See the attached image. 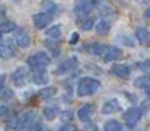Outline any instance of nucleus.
Wrapping results in <instances>:
<instances>
[{
	"mask_svg": "<svg viewBox=\"0 0 150 131\" xmlns=\"http://www.w3.org/2000/svg\"><path fill=\"white\" fill-rule=\"evenodd\" d=\"M145 17L146 18H150V8H148V9L145 11Z\"/></svg>",
	"mask_w": 150,
	"mask_h": 131,
	"instance_id": "c9c22d12",
	"label": "nucleus"
},
{
	"mask_svg": "<svg viewBox=\"0 0 150 131\" xmlns=\"http://www.w3.org/2000/svg\"><path fill=\"white\" fill-rule=\"evenodd\" d=\"M1 36H3V33H1V32H0V39H1Z\"/></svg>",
	"mask_w": 150,
	"mask_h": 131,
	"instance_id": "e433bc0d",
	"label": "nucleus"
},
{
	"mask_svg": "<svg viewBox=\"0 0 150 131\" xmlns=\"http://www.w3.org/2000/svg\"><path fill=\"white\" fill-rule=\"evenodd\" d=\"M16 29H17V26L12 21H5V22H3L0 25V32L1 33H11V32H15Z\"/></svg>",
	"mask_w": 150,
	"mask_h": 131,
	"instance_id": "4be33fe9",
	"label": "nucleus"
},
{
	"mask_svg": "<svg viewBox=\"0 0 150 131\" xmlns=\"http://www.w3.org/2000/svg\"><path fill=\"white\" fill-rule=\"evenodd\" d=\"M12 96H13V92L9 88H3V89L0 90V98H1V100H9Z\"/></svg>",
	"mask_w": 150,
	"mask_h": 131,
	"instance_id": "cd10ccee",
	"label": "nucleus"
},
{
	"mask_svg": "<svg viewBox=\"0 0 150 131\" xmlns=\"http://www.w3.org/2000/svg\"><path fill=\"white\" fill-rule=\"evenodd\" d=\"M92 111H93V108L92 105H84L78 110V117H79L80 121H88L90 117L92 116Z\"/></svg>",
	"mask_w": 150,
	"mask_h": 131,
	"instance_id": "f3484780",
	"label": "nucleus"
},
{
	"mask_svg": "<svg viewBox=\"0 0 150 131\" xmlns=\"http://www.w3.org/2000/svg\"><path fill=\"white\" fill-rule=\"evenodd\" d=\"M46 36L50 37V38H59L61 37V26L59 25H55V26H52L50 29H47L46 30Z\"/></svg>",
	"mask_w": 150,
	"mask_h": 131,
	"instance_id": "b1692460",
	"label": "nucleus"
},
{
	"mask_svg": "<svg viewBox=\"0 0 150 131\" xmlns=\"http://www.w3.org/2000/svg\"><path fill=\"white\" fill-rule=\"evenodd\" d=\"M58 114V108L55 106H47L44 109V116L46 119H53Z\"/></svg>",
	"mask_w": 150,
	"mask_h": 131,
	"instance_id": "a878e982",
	"label": "nucleus"
},
{
	"mask_svg": "<svg viewBox=\"0 0 150 131\" xmlns=\"http://www.w3.org/2000/svg\"><path fill=\"white\" fill-rule=\"evenodd\" d=\"M92 7H93V4L91 0H80V1L75 5L74 12L78 17H86V16H88V13L91 12Z\"/></svg>",
	"mask_w": 150,
	"mask_h": 131,
	"instance_id": "423d86ee",
	"label": "nucleus"
},
{
	"mask_svg": "<svg viewBox=\"0 0 150 131\" xmlns=\"http://www.w3.org/2000/svg\"><path fill=\"white\" fill-rule=\"evenodd\" d=\"M41 131H45V130H44V129H42V130H41Z\"/></svg>",
	"mask_w": 150,
	"mask_h": 131,
	"instance_id": "58836bf2",
	"label": "nucleus"
},
{
	"mask_svg": "<svg viewBox=\"0 0 150 131\" xmlns=\"http://www.w3.org/2000/svg\"><path fill=\"white\" fill-rule=\"evenodd\" d=\"M99 87H100L99 80L92 79V77H83V79H80L78 81V88H76L78 96H80V97L90 96L92 93H95L99 89Z\"/></svg>",
	"mask_w": 150,
	"mask_h": 131,
	"instance_id": "f257e3e1",
	"label": "nucleus"
},
{
	"mask_svg": "<svg viewBox=\"0 0 150 131\" xmlns=\"http://www.w3.org/2000/svg\"><path fill=\"white\" fill-rule=\"evenodd\" d=\"M78 39H79V34L78 33H73V36H71V38H70V43H76L78 42Z\"/></svg>",
	"mask_w": 150,
	"mask_h": 131,
	"instance_id": "72a5a7b5",
	"label": "nucleus"
},
{
	"mask_svg": "<svg viewBox=\"0 0 150 131\" xmlns=\"http://www.w3.org/2000/svg\"><path fill=\"white\" fill-rule=\"evenodd\" d=\"M148 96H150V89L148 90Z\"/></svg>",
	"mask_w": 150,
	"mask_h": 131,
	"instance_id": "4c0bfd02",
	"label": "nucleus"
},
{
	"mask_svg": "<svg viewBox=\"0 0 150 131\" xmlns=\"http://www.w3.org/2000/svg\"><path fill=\"white\" fill-rule=\"evenodd\" d=\"M15 42L17 43V46L20 47H28L30 43V37L23 29H16L15 30Z\"/></svg>",
	"mask_w": 150,
	"mask_h": 131,
	"instance_id": "0eeeda50",
	"label": "nucleus"
},
{
	"mask_svg": "<svg viewBox=\"0 0 150 131\" xmlns=\"http://www.w3.org/2000/svg\"><path fill=\"white\" fill-rule=\"evenodd\" d=\"M4 80H5L4 75H0V90L4 88Z\"/></svg>",
	"mask_w": 150,
	"mask_h": 131,
	"instance_id": "f704fd0d",
	"label": "nucleus"
},
{
	"mask_svg": "<svg viewBox=\"0 0 150 131\" xmlns=\"http://www.w3.org/2000/svg\"><path fill=\"white\" fill-rule=\"evenodd\" d=\"M133 84H134V87L141 88V89H149L150 88V74H146V75H142V76L137 77Z\"/></svg>",
	"mask_w": 150,
	"mask_h": 131,
	"instance_id": "dca6fc26",
	"label": "nucleus"
},
{
	"mask_svg": "<svg viewBox=\"0 0 150 131\" xmlns=\"http://www.w3.org/2000/svg\"><path fill=\"white\" fill-rule=\"evenodd\" d=\"M104 131H122V126L117 121H109L104 126Z\"/></svg>",
	"mask_w": 150,
	"mask_h": 131,
	"instance_id": "5701e85b",
	"label": "nucleus"
},
{
	"mask_svg": "<svg viewBox=\"0 0 150 131\" xmlns=\"http://www.w3.org/2000/svg\"><path fill=\"white\" fill-rule=\"evenodd\" d=\"M0 116L4 117V118H9L11 117V110L8 106H4V105H0Z\"/></svg>",
	"mask_w": 150,
	"mask_h": 131,
	"instance_id": "c756f323",
	"label": "nucleus"
},
{
	"mask_svg": "<svg viewBox=\"0 0 150 131\" xmlns=\"http://www.w3.org/2000/svg\"><path fill=\"white\" fill-rule=\"evenodd\" d=\"M28 76H29V74L25 68H18L17 71H15V74L12 75L13 84H15L16 87H23V85H25L26 80H28Z\"/></svg>",
	"mask_w": 150,
	"mask_h": 131,
	"instance_id": "9d476101",
	"label": "nucleus"
},
{
	"mask_svg": "<svg viewBox=\"0 0 150 131\" xmlns=\"http://www.w3.org/2000/svg\"><path fill=\"white\" fill-rule=\"evenodd\" d=\"M87 50H88V53H91V54L100 55V57H101L103 50H104V46H103V45H100V43H90L87 46Z\"/></svg>",
	"mask_w": 150,
	"mask_h": 131,
	"instance_id": "412c9836",
	"label": "nucleus"
},
{
	"mask_svg": "<svg viewBox=\"0 0 150 131\" xmlns=\"http://www.w3.org/2000/svg\"><path fill=\"white\" fill-rule=\"evenodd\" d=\"M41 5H42V8H44L45 11H46V13H49L50 16L58 12V7H57V4H55L54 1H52V0H42Z\"/></svg>",
	"mask_w": 150,
	"mask_h": 131,
	"instance_id": "a211bd4d",
	"label": "nucleus"
},
{
	"mask_svg": "<svg viewBox=\"0 0 150 131\" xmlns=\"http://www.w3.org/2000/svg\"><path fill=\"white\" fill-rule=\"evenodd\" d=\"M32 81L34 84H45L47 81V75L45 69H36L32 75Z\"/></svg>",
	"mask_w": 150,
	"mask_h": 131,
	"instance_id": "2eb2a0df",
	"label": "nucleus"
},
{
	"mask_svg": "<svg viewBox=\"0 0 150 131\" xmlns=\"http://www.w3.org/2000/svg\"><path fill=\"white\" fill-rule=\"evenodd\" d=\"M120 104L117 100H109L107 101L105 104L103 105V109H101V111H103L104 114H112V113H116V111L120 110Z\"/></svg>",
	"mask_w": 150,
	"mask_h": 131,
	"instance_id": "ddd939ff",
	"label": "nucleus"
},
{
	"mask_svg": "<svg viewBox=\"0 0 150 131\" xmlns=\"http://www.w3.org/2000/svg\"><path fill=\"white\" fill-rule=\"evenodd\" d=\"M111 72L120 79H128L130 76V67L127 64H113L111 67Z\"/></svg>",
	"mask_w": 150,
	"mask_h": 131,
	"instance_id": "1a4fd4ad",
	"label": "nucleus"
},
{
	"mask_svg": "<svg viewBox=\"0 0 150 131\" xmlns=\"http://www.w3.org/2000/svg\"><path fill=\"white\" fill-rule=\"evenodd\" d=\"M137 67L142 71H150V59L149 60H145V62H141V63H137Z\"/></svg>",
	"mask_w": 150,
	"mask_h": 131,
	"instance_id": "7c9ffc66",
	"label": "nucleus"
},
{
	"mask_svg": "<svg viewBox=\"0 0 150 131\" xmlns=\"http://www.w3.org/2000/svg\"><path fill=\"white\" fill-rule=\"evenodd\" d=\"M28 64L33 71H36V69H44L46 66L50 64V58L46 53L38 51L28 58Z\"/></svg>",
	"mask_w": 150,
	"mask_h": 131,
	"instance_id": "f03ea898",
	"label": "nucleus"
},
{
	"mask_svg": "<svg viewBox=\"0 0 150 131\" xmlns=\"http://www.w3.org/2000/svg\"><path fill=\"white\" fill-rule=\"evenodd\" d=\"M141 116H142V111H141L140 108L137 106H133V108L128 109L124 114V121H125V125L130 129L136 126L138 123V121L141 119Z\"/></svg>",
	"mask_w": 150,
	"mask_h": 131,
	"instance_id": "7ed1b4c3",
	"label": "nucleus"
},
{
	"mask_svg": "<svg viewBox=\"0 0 150 131\" xmlns=\"http://www.w3.org/2000/svg\"><path fill=\"white\" fill-rule=\"evenodd\" d=\"M50 21H52V16L49 13H37V15L33 16V22L37 29L46 28L50 24Z\"/></svg>",
	"mask_w": 150,
	"mask_h": 131,
	"instance_id": "6e6552de",
	"label": "nucleus"
},
{
	"mask_svg": "<svg viewBox=\"0 0 150 131\" xmlns=\"http://www.w3.org/2000/svg\"><path fill=\"white\" fill-rule=\"evenodd\" d=\"M42 129H44V127H42V125L38 121H36V122H33V123H32L25 131H41Z\"/></svg>",
	"mask_w": 150,
	"mask_h": 131,
	"instance_id": "c85d7f7f",
	"label": "nucleus"
},
{
	"mask_svg": "<svg viewBox=\"0 0 150 131\" xmlns=\"http://www.w3.org/2000/svg\"><path fill=\"white\" fill-rule=\"evenodd\" d=\"M15 53V43H13L12 39H5V41L0 42V58L8 59V58L13 57Z\"/></svg>",
	"mask_w": 150,
	"mask_h": 131,
	"instance_id": "20e7f679",
	"label": "nucleus"
},
{
	"mask_svg": "<svg viewBox=\"0 0 150 131\" xmlns=\"http://www.w3.org/2000/svg\"><path fill=\"white\" fill-rule=\"evenodd\" d=\"M59 131H76V129H75L74 125H71V123H66V125H63V126L61 127Z\"/></svg>",
	"mask_w": 150,
	"mask_h": 131,
	"instance_id": "2f4dec72",
	"label": "nucleus"
},
{
	"mask_svg": "<svg viewBox=\"0 0 150 131\" xmlns=\"http://www.w3.org/2000/svg\"><path fill=\"white\" fill-rule=\"evenodd\" d=\"M45 45L47 46V49L50 50V51H53V54L54 55H58L59 54V42H57V39H47L46 42H45Z\"/></svg>",
	"mask_w": 150,
	"mask_h": 131,
	"instance_id": "aec40b11",
	"label": "nucleus"
},
{
	"mask_svg": "<svg viewBox=\"0 0 150 131\" xmlns=\"http://www.w3.org/2000/svg\"><path fill=\"white\" fill-rule=\"evenodd\" d=\"M122 53L120 49L113 46H104L103 54H101V58H103L104 62H112V60H117L119 58H121Z\"/></svg>",
	"mask_w": 150,
	"mask_h": 131,
	"instance_id": "39448f33",
	"label": "nucleus"
},
{
	"mask_svg": "<svg viewBox=\"0 0 150 131\" xmlns=\"http://www.w3.org/2000/svg\"><path fill=\"white\" fill-rule=\"evenodd\" d=\"M33 122H36V114H34L33 111H28V113H25L23 117H21V119L18 121L17 127L20 130L25 131L32 123H33Z\"/></svg>",
	"mask_w": 150,
	"mask_h": 131,
	"instance_id": "9b49d317",
	"label": "nucleus"
},
{
	"mask_svg": "<svg viewBox=\"0 0 150 131\" xmlns=\"http://www.w3.org/2000/svg\"><path fill=\"white\" fill-rule=\"evenodd\" d=\"M95 21H96V17H93V16L87 17L84 21H83V24H82L83 30H91V29H92V26H93V24H95Z\"/></svg>",
	"mask_w": 150,
	"mask_h": 131,
	"instance_id": "bb28decb",
	"label": "nucleus"
},
{
	"mask_svg": "<svg viewBox=\"0 0 150 131\" xmlns=\"http://www.w3.org/2000/svg\"><path fill=\"white\" fill-rule=\"evenodd\" d=\"M109 29H111V24L105 20H101L100 22H98V25H96V32H98V34H100V36H105L109 32Z\"/></svg>",
	"mask_w": 150,
	"mask_h": 131,
	"instance_id": "6ab92c4d",
	"label": "nucleus"
},
{
	"mask_svg": "<svg viewBox=\"0 0 150 131\" xmlns=\"http://www.w3.org/2000/svg\"><path fill=\"white\" fill-rule=\"evenodd\" d=\"M76 64H78L76 58H75V57L70 58V59L65 60V62H62L59 66H58V68H57V74H65V72L71 71V69H74L75 67H76Z\"/></svg>",
	"mask_w": 150,
	"mask_h": 131,
	"instance_id": "f8f14e48",
	"label": "nucleus"
},
{
	"mask_svg": "<svg viewBox=\"0 0 150 131\" xmlns=\"http://www.w3.org/2000/svg\"><path fill=\"white\" fill-rule=\"evenodd\" d=\"M62 119L63 121H71V119H73V113H71V111H63Z\"/></svg>",
	"mask_w": 150,
	"mask_h": 131,
	"instance_id": "473e14b6",
	"label": "nucleus"
},
{
	"mask_svg": "<svg viewBox=\"0 0 150 131\" xmlns=\"http://www.w3.org/2000/svg\"><path fill=\"white\" fill-rule=\"evenodd\" d=\"M136 38L138 39L141 45H149L150 43V32L146 28H138L136 30Z\"/></svg>",
	"mask_w": 150,
	"mask_h": 131,
	"instance_id": "4468645a",
	"label": "nucleus"
},
{
	"mask_svg": "<svg viewBox=\"0 0 150 131\" xmlns=\"http://www.w3.org/2000/svg\"><path fill=\"white\" fill-rule=\"evenodd\" d=\"M55 92H57V89L54 87H49V88H45V89L40 90V96L42 98H45V100H49V98H52L55 95Z\"/></svg>",
	"mask_w": 150,
	"mask_h": 131,
	"instance_id": "393cba45",
	"label": "nucleus"
}]
</instances>
